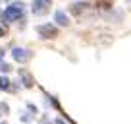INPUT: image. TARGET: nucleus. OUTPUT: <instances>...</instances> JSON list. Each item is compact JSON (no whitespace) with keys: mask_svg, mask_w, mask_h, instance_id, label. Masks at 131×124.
<instances>
[{"mask_svg":"<svg viewBox=\"0 0 131 124\" xmlns=\"http://www.w3.org/2000/svg\"><path fill=\"white\" fill-rule=\"evenodd\" d=\"M0 89H10V79L8 78H0Z\"/></svg>","mask_w":131,"mask_h":124,"instance_id":"6e6552de","label":"nucleus"},{"mask_svg":"<svg viewBox=\"0 0 131 124\" xmlns=\"http://www.w3.org/2000/svg\"><path fill=\"white\" fill-rule=\"evenodd\" d=\"M29 118H31V114H23V116H21V120H23V122H27Z\"/></svg>","mask_w":131,"mask_h":124,"instance_id":"9b49d317","label":"nucleus"},{"mask_svg":"<svg viewBox=\"0 0 131 124\" xmlns=\"http://www.w3.org/2000/svg\"><path fill=\"white\" fill-rule=\"evenodd\" d=\"M54 20H56V23H58V25H68V23H70V20H68V16H66V14L62 12V10H58V12H56V16H54Z\"/></svg>","mask_w":131,"mask_h":124,"instance_id":"39448f33","label":"nucleus"},{"mask_svg":"<svg viewBox=\"0 0 131 124\" xmlns=\"http://www.w3.org/2000/svg\"><path fill=\"white\" fill-rule=\"evenodd\" d=\"M4 33H6V29H2V27H0V37H2Z\"/></svg>","mask_w":131,"mask_h":124,"instance_id":"f8f14e48","label":"nucleus"},{"mask_svg":"<svg viewBox=\"0 0 131 124\" xmlns=\"http://www.w3.org/2000/svg\"><path fill=\"white\" fill-rule=\"evenodd\" d=\"M0 70H2V72H10V70H12V66L6 64V62H2V64H0Z\"/></svg>","mask_w":131,"mask_h":124,"instance_id":"1a4fd4ad","label":"nucleus"},{"mask_svg":"<svg viewBox=\"0 0 131 124\" xmlns=\"http://www.w3.org/2000/svg\"><path fill=\"white\" fill-rule=\"evenodd\" d=\"M12 56L16 58L17 62H25L31 54H29V50H25V49H14V52H12Z\"/></svg>","mask_w":131,"mask_h":124,"instance_id":"20e7f679","label":"nucleus"},{"mask_svg":"<svg viewBox=\"0 0 131 124\" xmlns=\"http://www.w3.org/2000/svg\"><path fill=\"white\" fill-rule=\"evenodd\" d=\"M56 124H66V122H64V120H56Z\"/></svg>","mask_w":131,"mask_h":124,"instance_id":"ddd939ff","label":"nucleus"},{"mask_svg":"<svg viewBox=\"0 0 131 124\" xmlns=\"http://www.w3.org/2000/svg\"><path fill=\"white\" fill-rule=\"evenodd\" d=\"M2 124H8V122H2Z\"/></svg>","mask_w":131,"mask_h":124,"instance_id":"4468645a","label":"nucleus"},{"mask_svg":"<svg viewBox=\"0 0 131 124\" xmlns=\"http://www.w3.org/2000/svg\"><path fill=\"white\" fill-rule=\"evenodd\" d=\"M0 111H2V112H8V105H0Z\"/></svg>","mask_w":131,"mask_h":124,"instance_id":"9d476101","label":"nucleus"},{"mask_svg":"<svg viewBox=\"0 0 131 124\" xmlns=\"http://www.w3.org/2000/svg\"><path fill=\"white\" fill-rule=\"evenodd\" d=\"M19 76H21V79H23V85L25 87H31L33 85V78H31V74H29L27 70H19Z\"/></svg>","mask_w":131,"mask_h":124,"instance_id":"423d86ee","label":"nucleus"},{"mask_svg":"<svg viewBox=\"0 0 131 124\" xmlns=\"http://www.w3.org/2000/svg\"><path fill=\"white\" fill-rule=\"evenodd\" d=\"M48 6H50V0H35L33 2V14H37V16L46 14Z\"/></svg>","mask_w":131,"mask_h":124,"instance_id":"7ed1b4c3","label":"nucleus"},{"mask_svg":"<svg viewBox=\"0 0 131 124\" xmlns=\"http://www.w3.org/2000/svg\"><path fill=\"white\" fill-rule=\"evenodd\" d=\"M21 14H23V4H12L6 8V12H2V20L6 21H12V20H17V17H21Z\"/></svg>","mask_w":131,"mask_h":124,"instance_id":"f257e3e1","label":"nucleus"},{"mask_svg":"<svg viewBox=\"0 0 131 124\" xmlns=\"http://www.w3.org/2000/svg\"><path fill=\"white\" fill-rule=\"evenodd\" d=\"M37 31H39V35H41V37H45V39H52V37H56V35H58L56 27H54V25H50V23L39 25Z\"/></svg>","mask_w":131,"mask_h":124,"instance_id":"f03ea898","label":"nucleus"},{"mask_svg":"<svg viewBox=\"0 0 131 124\" xmlns=\"http://www.w3.org/2000/svg\"><path fill=\"white\" fill-rule=\"evenodd\" d=\"M83 8H85V4H83V2H77V4H71L70 12H71V14H75V16H79V14L83 12Z\"/></svg>","mask_w":131,"mask_h":124,"instance_id":"0eeeda50","label":"nucleus"}]
</instances>
